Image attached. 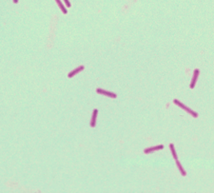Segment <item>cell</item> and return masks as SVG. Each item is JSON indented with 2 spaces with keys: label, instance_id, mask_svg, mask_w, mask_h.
Listing matches in <instances>:
<instances>
[{
  "label": "cell",
  "instance_id": "cell-1",
  "mask_svg": "<svg viewBox=\"0 0 214 193\" xmlns=\"http://www.w3.org/2000/svg\"><path fill=\"white\" fill-rule=\"evenodd\" d=\"M173 102H174V104H175V105H178L179 107H182V109H183L184 110H186L187 112H188L189 114H191V115L194 117V118H196V117H198V114L196 113V112L193 111L192 110H190L189 107H188L186 106V105H184L183 103H181L179 100H177V99H174V100H173Z\"/></svg>",
  "mask_w": 214,
  "mask_h": 193
},
{
  "label": "cell",
  "instance_id": "cell-9",
  "mask_svg": "<svg viewBox=\"0 0 214 193\" xmlns=\"http://www.w3.org/2000/svg\"><path fill=\"white\" fill-rule=\"evenodd\" d=\"M169 148H170L171 153H172V155H173L174 159H175V160H176V159H178V157H177V154H176V151H175V148H174V145H173V144H170V145H169Z\"/></svg>",
  "mask_w": 214,
  "mask_h": 193
},
{
  "label": "cell",
  "instance_id": "cell-8",
  "mask_svg": "<svg viewBox=\"0 0 214 193\" xmlns=\"http://www.w3.org/2000/svg\"><path fill=\"white\" fill-rule=\"evenodd\" d=\"M56 2H57V4H58L59 8L61 9V11L63 12V13H65V15H66V13L68 12V11H67V9L64 7V5H63V4H62V2L60 1V0H56Z\"/></svg>",
  "mask_w": 214,
  "mask_h": 193
},
{
  "label": "cell",
  "instance_id": "cell-10",
  "mask_svg": "<svg viewBox=\"0 0 214 193\" xmlns=\"http://www.w3.org/2000/svg\"><path fill=\"white\" fill-rule=\"evenodd\" d=\"M64 1H65V3H66V5H67L68 7H71V3H69V0H64Z\"/></svg>",
  "mask_w": 214,
  "mask_h": 193
},
{
  "label": "cell",
  "instance_id": "cell-2",
  "mask_svg": "<svg viewBox=\"0 0 214 193\" xmlns=\"http://www.w3.org/2000/svg\"><path fill=\"white\" fill-rule=\"evenodd\" d=\"M96 92H97V93H100V94H103V95L110 97V98H116V97H117V95H116L115 93L110 92V91H105V89H102V88H97V89H96Z\"/></svg>",
  "mask_w": 214,
  "mask_h": 193
},
{
  "label": "cell",
  "instance_id": "cell-4",
  "mask_svg": "<svg viewBox=\"0 0 214 193\" xmlns=\"http://www.w3.org/2000/svg\"><path fill=\"white\" fill-rule=\"evenodd\" d=\"M163 148H164V145H157V147H153V148H147V149L144 150V152H145L146 154H148V153H150V152L155 151V150H159V149H163Z\"/></svg>",
  "mask_w": 214,
  "mask_h": 193
},
{
  "label": "cell",
  "instance_id": "cell-6",
  "mask_svg": "<svg viewBox=\"0 0 214 193\" xmlns=\"http://www.w3.org/2000/svg\"><path fill=\"white\" fill-rule=\"evenodd\" d=\"M84 69V66H80V67H78L77 69H73L72 72H69V74H68V76L69 77V78H72V77H73L74 75H75L76 73H78V72H82V70Z\"/></svg>",
  "mask_w": 214,
  "mask_h": 193
},
{
  "label": "cell",
  "instance_id": "cell-7",
  "mask_svg": "<svg viewBox=\"0 0 214 193\" xmlns=\"http://www.w3.org/2000/svg\"><path fill=\"white\" fill-rule=\"evenodd\" d=\"M175 161H176V164H177V167H178V168H179V170H180L181 174H182L183 176H186V175H187V172L185 171V169L183 168L182 164H180V162L178 161V159H176Z\"/></svg>",
  "mask_w": 214,
  "mask_h": 193
},
{
  "label": "cell",
  "instance_id": "cell-11",
  "mask_svg": "<svg viewBox=\"0 0 214 193\" xmlns=\"http://www.w3.org/2000/svg\"><path fill=\"white\" fill-rule=\"evenodd\" d=\"M13 3H15V4L18 3V0H13Z\"/></svg>",
  "mask_w": 214,
  "mask_h": 193
},
{
  "label": "cell",
  "instance_id": "cell-3",
  "mask_svg": "<svg viewBox=\"0 0 214 193\" xmlns=\"http://www.w3.org/2000/svg\"><path fill=\"white\" fill-rule=\"evenodd\" d=\"M198 75H199V69H196L194 70V74H193V77H192V81H191V83H190V85H189V88H194L195 84H196V81H197Z\"/></svg>",
  "mask_w": 214,
  "mask_h": 193
},
{
  "label": "cell",
  "instance_id": "cell-5",
  "mask_svg": "<svg viewBox=\"0 0 214 193\" xmlns=\"http://www.w3.org/2000/svg\"><path fill=\"white\" fill-rule=\"evenodd\" d=\"M97 113H98V110H94L93 113H92V117H91V128H94L95 126V123H96V117H97Z\"/></svg>",
  "mask_w": 214,
  "mask_h": 193
}]
</instances>
